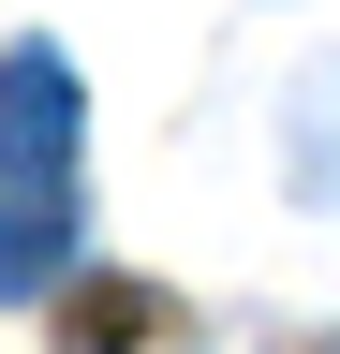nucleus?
Wrapping results in <instances>:
<instances>
[{
    "label": "nucleus",
    "instance_id": "1",
    "mask_svg": "<svg viewBox=\"0 0 340 354\" xmlns=\"http://www.w3.org/2000/svg\"><path fill=\"white\" fill-rule=\"evenodd\" d=\"M74 59L60 44H0V192H74Z\"/></svg>",
    "mask_w": 340,
    "mask_h": 354
},
{
    "label": "nucleus",
    "instance_id": "2",
    "mask_svg": "<svg viewBox=\"0 0 340 354\" xmlns=\"http://www.w3.org/2000/svg\"><path fill=\"white\" fill-rule=\"evenodd\" d=\"M74 266V192H0V295H45Z\"/></svg>",
    "mask_w": 340,
    "mask_h": 354
},
{
    "label": "nucleus",
    "instance_id": "3",
    "mask_svg": "<svg viewBox=\"0 0 340 354\" xmlns=\"http://www.w3.org/2000/svg\"><path fill=\"white\" fill-rule=\"evenodd\" d=\"M163 325V295H134V281H104V295H74V354H134Z\"/></svg>",
    "mask_w": 340,
    "mask_h": 354
}]
</instances>
